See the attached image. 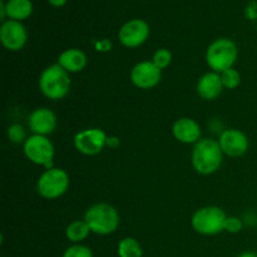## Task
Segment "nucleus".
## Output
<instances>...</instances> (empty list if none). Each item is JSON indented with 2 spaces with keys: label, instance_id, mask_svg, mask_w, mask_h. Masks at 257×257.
I'll return each instance as SVG.
<instances>
[{
  "label": "nucleus",
  "instance_id": "nucleus-1",
  "mask_svg": "<svg viewBox=\"0 0 257 257\" xmlns=\"http://www.w3.org/2000/svg\"><path fill=\"white\" fill-rule=\"evenodd\" d=\"M223 152L218 141L201 138L192 148L191 162L197 173L202 176L213 175L220 170L223 162Z\"/></svg>",
  "mask_w": 257,
  "mask_h": 257
},
{
  "label": "nucleus",
  "instance_id": "nucleus-2",
  "mask_svg": "<svg viewBox=\"0 0 257 257\" xmlns=\"http://www.w3.org/2000/svg\"><path fill=\"white\" fill-rule=\"evenodd\" d=\"M83 220L88 223L93 233L99 236L112 235L118 230L120 223L117 208L105 202H98L88 207Z\"/></svg>",
  "mask_w": 257,
  "mask_h": 257
},
{
  "label": "nucleus",
  "instance_id": "nucleus-3",
  "mask_svg": "<svg viewBox=\"0 0 257 257\" xmlns=\"http://www.w3.org/2000/svg\"><path fill=\"white\" fill-rule=\"evenodd\" d=\"M69 73L58 63L48 65L39 75V89L45 98L50 100H62L70 90Z\"/></svg>",
  "mask_w": 257,
  "mask_h": 257
},
{
  "label": "nucleus",
  "instance_id": "nucleus-4",
  "mask_svg": "<svg viewBox=\"0 0 257 257\" xmlns=\"http://www.w3.org/2000/svg\"><path fill=\"white\" fill-rule=\"evenodd\" d=\"M238 58V48L230 38H218L206 50V63L212 72L223 73L233 68Z\"/></svg>",
  "mask_w": 257,
  "mask_h": 257
},
{
  "label": "nucleus",
  "instance_id": "nucleus-5",
  "mask_svg": "<svg viewBox=\"0 0 257 257\" xmlns=\"http://www.w3.org/2000/svg\"><path fill=\"white\" fill-rule=\"evenodd\" d=\"M228 216L218 206H205L193 213L191 226L202 236H216L225 231V222Z\"/></svg>",
  "mask_w": 257,
  "mask_h": 257
},
{
  "label": "nucleus",
  "instance_id": "nucleus-6",
  "mask_svg": "<svg viewBox=\"0 0 257 257\" xmlns=\"http://www.w3.org/2000/svg\"><path fill=\"white\" fill-rule=\"evenodd\" d=\"M70 178L67 171L59 167L45 170L37 181V192L44 200H57L68 191Z\"/></svg>",
  "mask_w": 257,
  "mask_h": 257
},
{
  "label": "nucleus",
  "instance_id": "nucleus-7",
  "mask_svg": "<svg viewBox=\"0 0 257 257\" xmlns=\"http://www.w3.org/2000/svg\"><path fill=\"white\" fill-rule=\"evenodd\" d=\"M23 152L25 157L37 166H43L45 170L54 167L53 158L55 150L54 145L47 136L32 135L23 143Z\"/></svg>",
  "mask_w": 257,
  "mask_h": 257
},
{
  "label": "nucleus",
  "instance_id": "nucleus-8",
  "mask_svg": "<svg viewBox=\"0 0 257 257\" xmlns=\"http://www.w3.org/2000/svg\"><path fill=\"white\" fill-rule=\"evenodd\" d=\"M108 136L102 128H85L74 136V147L84 156H97L107 146Z\"/></svg>",
  "mask_w": 257,
  "mask_h": 257
},
{
  "label": "nucleus",
  "instance_id": "nucleus-9",
  "mask_svg": "<svg viewBox=\"0 0 257 257\" xmlns=\"http://www.w3.org/2000/svg\"><path fill=\"white\" fill-rule=\"evenodd\" d=\"M130 79L138 89H152L162 79V70L156 67L152 60H143L133 65L130 73Z\"/></svg>",
  "mask_w": 257,
  "mask_h": 257
},
{
  "label": "nucleus",
  "instance_id": "nucleus-10",
  "mask_svg": "<svg viewBox=\"0 0 257 257\" xmlns=\"http://www.w3.org/2000/svg\"><path fill=\"white\" fill-rule=\"evenodd\" d=\"M218 143L223 155L237 158L245 155L250 147V141L246 133L237 128H226L220 133Z\"/></svg>",
  "mask_w": 257,
  "mask_h": 257
},
{
  "label": "nucleus",
  "instance_id": "nucleus-11",
  "mask_svg": "<svg viewBox=\"0 0 257 257\" xmlns=\"http://www.w3.org/2000/svg\"><path fill=\"white\" fill-rule=\"evenodd\" d=\"M28 40V32L24 25L17 20H4L0 25V42L10 52H19Z\"/></svg>",
  "mask_w": 257,
  "mask_h": 257
},
{
  "label": "nucleus",
  "instance_id": "nucleus-12",
  "mask_svg": "<svg viewBox=\"0 0 257 257\" xmlns=\"http://www.w3.org/2000/svg\"><path fill=\"white\" fill-rule=\"evenodd\" d=\"M150 37V25L142 19H131L120 27L118 39L125 48L141 47Z\"/></svg>",
  "mask_w": 257,
  "mask_h": 257
},
{
  "label": "nucleus",
  "instance_id": "nucleus-13",
  "mask_svg": "<svg viewBox=\"0 0 257 257\" xmlns=\"http://www.w3.org/2000/svg\"><path fill=\"white\" fill-rule=\"evenodd\" d=\"M28 125L33 135L48 136L57 128V115L49 108H37L29 114Z\"/></svg>",
  "mask_w": 257,
  "mask_h": 257
},
{
  "label": "nucleus",
  "instance_id": "nucleus-14",
  "mask_svg": "<svg viewBox=\"0 0 257 257\" xmlns=\"http://www.w3.org/2000/svg\"><path fill=\"white\" fill-rule=\"evenodd\" d=\"M172 135L178 142L195 146L202 138V131L195 119L182 117L173 123Z\"/></svg>",
  "mask_w": 257,
  "mask_h": 257
},
{
  "label": "nucleus",
  "instance_id": "nucleus-15",
  "mask_svg": "<svg viewBox=\"0 0 257 257\" xmlns=\"http://www.w3.org/2000/svg\"><path fill=\"white\" fill-rule=\"evenodd\" d=\"M223 89H225V87L222 84L221 74L220 73L212 72V70L201 75L197 82V85H196L197 94L202 99L208 100V102L217 99L222 94Z\"/></svg>",
  "mask_w": 257,
  "mask_h": 257
},
{
  "label": "nucleus",
  "instance_id": "nucleus-16",
  "mask_svg": "<svg viewBox=\"0 0 257 257\" xmlns=\"http://www.w3.org/2000/svg\"><path fill=\"white\" fill-rule=\"evenodd\" d=\"M57 63L69 74H74V73L82 72L87 67L88 58L83 50L78 48H70L60 53Z\"/></svg>",
  "mask_w": 257,
  "mask_h": 257
},
{
  "label": "nucleus",
  "instance_id": "nucleus-17",
  "mask_svg": "<svg viewBox=\"0 0 257 257\" xmlns=\"http://www.w3.org/2000/svg\"><path fill=\"white\" fill-rule=\"evenodd\" d=\"M33 13V4L30 0H8L5 3V14L9 19L22 22L28 19Z\"/></svg>",
  "mask_w": 257,
  "mask_h": 257
},
{
  "label": "nucleus",
  "instance_id": "nucleus-18",
  "mask_svg": "<svg viewBox=\"0 0 257 257\" xmlns=\"http://www.w3.org/2000/svg\"><path fill=\"white\" fill-rule=\"evenodd\" d=\"M90 228L84 220H75L70 222L65 228V237L73 245L82 243L90 235Z\"/></svg>",
  "mask_w": 257,
  "mask_h": 257
},
{
  "label": "nucleus",
  "instance_id": "nucleus-19",
  "mask_svg": "<svg viewBox=\"0 0 257 257\" xmlns=\"http://www.w3.org/2000/svg\"><path fill=\"white\" fill-rule=\"evenodd\" d=\"M119 257H142L143 250L141 243L133 237H124L119 241L117 248Z\"/></svg>",
  "mask_w": 257,
  "mask_h": 257
},
{
  "label": "nucleus",
  "instance_id": "nucleus-20",
  "mask_svg": "<svg viewBox=\"0 0 257 257\" xmlns=\"http://www.w3.org/2000/svg\"><path fill=\"white\" fill-rule=\"evenodd\" d=\"M221 79H222V84L225 87V89L233 90L240 87L242 77H241V73L237 69L230 68V69L221 73Z\"/></svg>",
  "mask_w": 257,
  "mask_h": 257
},
{
  "label": "nucleus",
  "instance_id": "nucleus-21",
  "mask_svg": "<svg viewBox=\"0 0 257 257\" xmlns=\"http://www.w3.org/2000/svg\"><path fill=\"white\" fill-rule=\"evenodd\" d=\"M152 62L155 63L156 67L160 68L161 70L166 69L167 67H170V64L172 63V53L170 52L166 48H160L155 52L152 57Z\"/></svg>",
  "mask_w": 257,
  "mask_h": 257
},
{
  "label": "nucleus",
  "instance_id": "nucleus-22",
  "mask_svg": "<svg viewBox=\"0 0 257 257\" xmlns=\"http://www.w3.org/2000/svg\"><path fill=\"white\" fill-rule=\"evenodd\" d=\"M7 136L12 143H24L27 140V135H25L24 127L20 124H12L8 127Z\"/></svg>",
  "mask_w": 257,
  "mask_h": 257
},
{
  "label": "nucleus",
  "instance_id": "nucleus-23",
  "mask_svg": "<svg viewBox=\"0 0 257 257\" xmlns=\"http://www.w3.org/2000/svg\"><path fill=\"white\" fill-rule=\"evenodd\" d=\"M62 257H93V252L88 246L77 243V245L69 246Z\"/></svg>",
  "mask_w": 257,
  "mask_h": 257
},
{
  "label": "nucleus",
  "instance_id": "nucleus-24",
  "mask_svg": "<svg viewBox=\"0 0 257 257\" xmlns=\"http://www.w3.org/2000/svg\"><path fill=\"white\" fill-rule=\"evenodd\" d=\"M243 228V222L240 217L228 216L225 222V231L228 233H238Z\"/></svg>",
  "mask_w": 257,
  "mask_h": 257
},
{
  "label": "nucleus",
  "instance_id": "nucleus-25",
  "mask_svg": "<svg viewBox=\"0 0 257 257\" xmlns=\"http://www.w3.org/2000/svg\"><path fill=\"white\" fill-rule=\"evenodd\" d=\"M95 48H97V50H99V52H108V50L112 48V43L108 39H104L102 40V42L97 43V44H95Z\"/></svg>",
  "mask_w": 257,
  "mask_h": 257
},
{
  "label": "nucleus",
  "instance_id": "nucleus-26",
  "mask_svg": "<svg viewBox=\"0 0 257 257\" xmlns=\"http://www.w3.org/2000/svg\"><path fill=\"white\" fill-rule=\"evenodd\" d=\"M119 145H120V141L118 137H115V136H110V137H108V140H107L108 147L117 148Z\"/></svg>",
  "mask_w": 257,
  "mask_h": 257
},
{
  "label": "nucleus",
  "instance_id": "nucleus-27",
  "mask_svg": "<svg viewBox=\"0 0 257 257\" xmlns=\"http://www.w3.org/2000/svg\"><path fill=\"white\" fill-rule=\"evenodd\" d=\"M48 2H49L53 7L59 8V7H63V5L67 3V0H48Z\"/></svg>",
  "mask_w": 257,
  "mask_h": 257
},
{
  "label": "nucleus",
  "instance_id": "nucleus-28",
  "mask_svg": "<svg viewBox=\"0 0 257 257\" xmlns=\"http://www.w3.org/2000/svg\"><path fill=\"white\" fill-rule=\"evenodd\" d=\"M237 257H257V253L252 252V251H245V252H242Z\"/></svg>",
  "mask_w": 257,
  "mask_h": 257
},
{
  "label": "nucleus",
  "instance_id": "nucleus-29",
  "mask_svg": "<svg viewBox=\"0 0 257 257\" xmlns=\"http://www.w3.org/2000/svg\"><path fill=\"white\" fill-rule=\"evenodd\" d=\"M0 8H2V14H0V18H2L3 22H4V18L7 17V14H5V2H0Z\"/></svg>",
  "mask_w": 257,
  "mask_h": 257
}]
</instances>
